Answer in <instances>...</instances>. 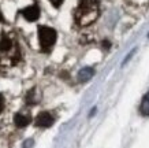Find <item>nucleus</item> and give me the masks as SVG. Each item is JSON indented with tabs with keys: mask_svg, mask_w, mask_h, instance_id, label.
<instances>
[{
	"mask_svg": "<svg viewBox=\"0 0 149 148\" xmlns=\"http://www.w3.org/2000/svg\"><path fill=\"white\" fill-rule=\"evenodd\" d=\"M79 11H81V15H79L81 23L92 22L96 18V15H97V7H96L95 1H89V4L82 3L81 7H79Z\"/></svg>",
	"mask_w": 149,
	"mask_h": 148,
	"instance_id": "nucleus-1",
	"label": "nucleus"
},
{
	"mask_svg": "<svg viewBox=\"0 0 149 148\" xmlns=\"http://www.w3.org/2000/svg\"><path fill=\"white\" fill-rule=\"evenodd\" d=\"M38 37H40V43L44 48H49L55 44L56 41V32L51 27L42 26L38 30Z\"/></svg>",
	"mask_w": 149,
	"mask_h": 148,
	"instance_id": "nucleus-2",
	"label": "nucleus"
},
{
	"mask_svg": "<svg viewBox=\"0 0 149 148\" xmlns=\"http://www.w3.org/2000/svg\"><path fill=\"white\" fill-rule=\"evenodd\" d=\"M54 117L51 115L48 111H42L40 112L36 118V125L40 126V128H49L52 123H54Z\"/></svg>",
	"mask_w": 149,
	"mask_h": 148,
	"instance_id": "nucleus-3",
	"label": "nucleus"
},
{
	"mask_svg": "<svg viewBox=\"0 0 149 148\" xmlns=\"http://www.w3.org/2000/svg\"><path fill=\"white\" fill-rule=\"evenodd\" d=\"M23 17L27 19V21H36L38 17H40V10L37 6H30V7H27L22 11Z\"/></svg>",
	"mask_w": 149,
	"mask_h": 148,
	"instance_id": "nucleus-4",
	"label": "nucleus"
},
{
	"mask_svg": "<svg viewBox=\"0 0 149 148\" xmlns=\"http://www.w3.org/2000/svg\"><path fill=\"white\" fill-rule=\"evenodd\" d=\"M95 76V70L92 67H84L79 70L78 73V81L79 82H86V81H89L92 77Z\"/></svg>",
	"mask_w": 149,
	"mask_h": 148,
	"instance_id": "nucleus-5",
	"label": "nucleus"
},
{
	"mask_svg": "<svg viewBox=\"0 0 149 148\" xmlns=\"http://www.w3.org/2000/svg\"><path fill=\"white\" fill-rule=\"evenodd\" d=\"M14 122H15V125L18 126V128H25V126L29 125L30 118L26 117V115H22V114H17L15 118H14Z\"/></svg>",
	"mask_w": 149,
	"mask_h": 148,
	"instance_id": "nucleus-6",
	"label": "nucleus"
},
{
	"mask_svg": "<svg viewBox=\"0 0 149 148\" xmlns=\"http://www.w3.org/2000/svg\"><path fill=\"white\" fill-rule=\"evenodd\" d=\"M141 114L142 115H149V100L144 99L141 103Z\"/></svg>",
	"mask_w": 149,
	"mask_h": 148,
	"instance_id": "nucleus-7",
	"label": "nucleus"
},
{
	"mask_svg": "<svg viewBox=\"0 0 149 148\" xmlns=\"http://www.w3.org/2000/svg\"><path fill=\"white\" fill-rule=\"evenodd\" d=\"M8 48H10V40L8 39H4V40L0 43V49L4 51V49H8Z\"/></svg>",
	"mask_w": 149,
	"mask_h": 148,
	"instance_id": "nucleus-8",
	"label": "nucleus"
},
{
	"mask_svg": "<svg viewBox=\"0 0 149 148\" xmlns=\"http://www.w3.org/2000/svg\"><path fill=\"white\" fill-rule=\"evenodd\" d=\"M136 51H137V48L131 49V51H130V54L127 55L126 58H125V60H123V65H125V63H127V62H129V60H130V58H131V56H133V55H134V52H136Z\"/></svg>",
	"mask_w": 149,
	"mask_h": 148,
	"instance_id": "nucleus-9",
	"label": "nucleus"
},
{
	"mask_svg": "<svg viewBox=\"0 0 149 148\" xmlns=\"http://www.w3.org/2000/svg\"><path fill=\"white\" fill-rule=\"evenodd\" d=\"M51 1H52V4H54L55 7H59V6L63 3V0H51Z\"/></svg>",
	"mask_w": 149,
	"mask_h": 148,
	"instance_id": "nucleus-10",
	"label": "nucleus"
},
{
	"mask_svg": "<svg viewBox=\"0 0 149 148\" xmlns=\"http://www.w3.org/2000/svg\"><path fill=\"white\" fill-rule=\"evenodd\" d=\"M3 108H4V99H3V96L0 95V112L3 111Z\"/></svg>",
	"mask_w": 149,
	"mask_h": 148,
	"instance_id": "nucleus-11",
	"label": "nucleus"
},
{
	"mask_svg": "<svg viewBox=\"0 0 149 148\" xmlns=\"http://www.w3.org/2000/svg\"><path fill=\"white\" fill-rule=\"evenodd\" d=\"M144 99H146V100H149V92H148V93H146V95H145V97Z\"/></svg>",
	"mask_w": 149,
	"mask_h": 148,
	"instance_id": "nucleus-12",
	"label": "nucleus"
}]
</instances>
